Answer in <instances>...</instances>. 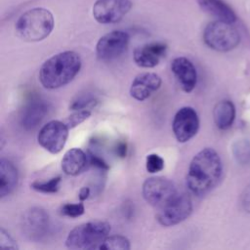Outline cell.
I'll use <instances>...</instances> for the list:
<instances>
[{
	"instance_id": "6da1fadb",
	"label": "cell",
	"mask_w": 250,
	"mask_h": 250,
	"mask_svg": "<svg viewBox=\"0 0 250 250\" xmlns=\"http://www.w3.org/2000/svg\"><path fill=\"white\" fill-rule=\"evenodd\" d=\"M222 173L220 155L215 149L205 147L198 151L189 163L186 178L187 187L192 194L203 196L218 185Z\"/></svg>"
},
{
	"instance_id": "7a4b0ae2",
	"label": "cell",
	"mask_w": 250,
	"mask_h": 250,
	"mask_svg": "<svg viewBox=\"0 0 250 250\" xmlns=\"http://www.w3.org/2000/svg\"><path fill=\"white\" fill-rule=\"evenodd\" d=\"M80 56L73 51H63L43 62L39 69V81L46 89H59L69 82L80 71Z\"/></svg>"
},
{
	"instance_id": "3957f363",
	"label": "cell",
	"mask_w": 250,
	"mask_h": 250,
	"mask_svg": "<svg viewBox=\"0 0 250 250\" xmlns=\"http://www.w3.org/2000/svg\"><path fill=\"white\" fill-rule=\"evenodd\" d=\"M54 17L44 8H33L23 13L15 24L16 34L26 42H38L47 38L54 28Z\"/></svg>"
},
{
	"instance_id": "277c9868",
	"label": "cell",
	"mask_w": 250,
	"mask_h": 250,
	"mask_svg": "<svg viewBox=\"0 0 250 250\" xmlns=\"http://www.w3.org/2000/svg\"><path fill=\"white\" fill-rule=\"evenodd\" d=\"M109 231L110 225L106 222L83 223L69 231L65 239V246L74 250L99 249Z\"/></svg>"
},
{
	"instance_id": "5b68a950",
	"label": "cell",
	"mask_w": 250,
	"mask_h": 250,
	"mask_svg": "<svg viewBox=\"0 0 250 250\" xmlns=\"http://www.w3.org/2000/svg\"><path fill=\"white\" fill-rule=\"evenodd\" d=\"M203 40L209 48L215 51L229 52L239 44L240 35L230 22L218 20L206 25Z\"/></svg>"
},
{
	"instance_id": "8992f818",
	"label": "cell",
	"mask_w": 250,
	"mask_h": 250,
	"mask_svg": "<svg viewBox=\"0 0 250 250\" xmlns=\"http://www.w3.org/2000/svg\"><path fill=\"white\" fill-rule=\"evenodd\" d=\"M192 212L190 196L185 192H179L172 200L158 208L157 222L163 227H172L184 222Z\"/></svg>"
},
{
	"instance_id": "52a82bcc",
	"label": "cell",
	"mask_w": 250,
	"mask_h": 250,
	"mask_svg": "<svg viewBox=\"0 0 250 250\" xmlns=\"http://www.w3.org/2000/svg\"><path fill=\"white\" fill-rule=\"evenodd\" d=\"M145 200L157 209L172 200L178 193L175 184L164 177L147 178L142 188Z\"/></svg>"
},
{
	"instance_id": "ba28073f",
	"label": "cell",
	"mask_w": 250,
	"mask_h": 250,
	"mask_svg": "<svg viewBox=\"0 0 250 250\" xmlns=\"http://www.w3.org/2000/svg\"><path fill=\"white\" fill-rule=\"evenodd\" d=\"M68 131L69 128L64 122L51 120L39 130L37 135L38 144L50 153L57 154L64 147Z\"/></svg>"
},
{
	"instance_id": "9c48e42d",
	"label": "cell",
	"mask_w": 250,
	"mask_h": 250,
	"mask_svg": "<svg viewBox=\"0 0 250 250\" xmlns=\"http://www.w3.org/2000/svg\"><path fill=\"white\" fill-rule=\"evenodd\" d=\"M129 34L125 31L114 30L102 36L97 45L96 53L102 61H111L120 57L128 48Z\"/></svg>"
},
{
	"instance_id": "30bf717a",
	"label": "cell",
	"mask_w": 250,
	"mask_h": 250,
	"mask_svg": "<svg viewBox=\"0 0 250 250\" xmlns=\"http://www.w3.org/2000/svg\"><path fill=\"white\" fill-rule=\"evenodd\" d=\"M199 129V117L191 106H183L175 114L172 130L179 143H187L192 139Z\"/></svg>"
},
{
	"instance_id": "8fae6325",
	"label": "cell",
	"mask_w": 250,
	"mask_h": 250,
	"mask_svg": "<svg viewBox=\"0 0 250 250\" xmlns=\"http://www.w3.org/2000/svg\"><path fill=\"white\" fill-rule=\"evenodd\" d=\"M131 8L130 0H97L93 6V16L100 23H115L122 20Z\"/></svg>"
},
{
	"instance_id": "7c38bea8",
	"label": "cell",
	"mask_w": 250,
	"mask_h": 250,
	"mask_svg": "<svg viewBox=\"0 0 250 250\" xmlns=\"http://www.w3.org/2000/svg\"><path fill=\"white\" fill-rule=\"evenodd\" d=\"M24 234L32 240L38 241L45 237L50 229L49 214L40 207H33L25 211L21 220Z\"/></svg>"
},
{
	"instance_id": "4fadbf2b",
	"label": "cell",
	"mask_w": 250,
	"mask_h": 250,
	"mask_svg": "<svg viewBox=\"0 0 250 250\" xmlns=\"http://www.w3.org/2000/svg\"><path fill=\"white\" fill-rule=\"evenodd\" d=\"M48 111V104L40 97L33 95L24 103L21 110L20 123L26 130L35 128L45 117Z\"/></svg>"
},
{
	"instance_id": "5bb4252c",
	"label": "cell",
	"mask_w": 250,
	"mask_h": 250,
	"mask_svg": "<svg viewBox=\"0 0 250 250\" xmlns=\"http://www.w3.org/2000/svg\"><path fill=\"white\" fill-rule=\"evenodd\" d=\"M167 52V45L163 42H151L139 46L134 50L133 59L137 65L144 68L156 66Z\"/></svg>"
},
{
	"instance_id": "9a60e30c",
	"label": "cell",
	"mask_w": 250,
	"mask_h": 250,
	"mask_svg": "<svg viewBox=\"0 0 250 250\" xmlns=\"http://www.w3.org/2000/svg\"><path fill=\"white\" fill-rule=\"evenodd\" d=\"M171 70L186 93H190L195 88L197 82L196 68L188 58H175L171 62Z\"/></svg>"
},
{
	"instance_id": "2e32d148",
	"label": "cell",
	"mask_w": 250,
	"mask_h": 250,
	"mask_svg": "<svg viewBox=\"0 0 250 250\" xmlns=\"http://www.w3.org/2000/svg\"><path fill=\"white\" fill-rule=\"evenodd\" d=\"M162 84L161 77L154 72H143L132 81L130 95L137 101H145L156 92Z\"/></svg>"
},
{
	"instance_id": "e0dca14e",
	"label": "cell",
	"mask_w": 250,
	"mask_h": 250,
	"mask_svg": "<svg viewBox=\"0 0 250 250\" xmlns=\"http://www.w3.org/2000/svg\"><path fill=\"white\" fill-rule=\"evenodd\" d=\"M19 181V173L15 164L2 157L0 160V197L10 195L16 188Z\"/></svg>"
},
{
	"instance_id": "ac0fdd59",
	"label": "cell",
	"mask_w": 250,
	"mask_h": 250,
	"mask_svg": "<svg viewBox=\"0 0 250 250\" xmlns=\"http://www.w3.org/2000/svg\"><path fill=\"white\" fill-rule=\"evenodd\" d=\"M88 163V156L81 148L72 147L68 149L62 159V170L68 176L80 174Z\"/></svg>"
},
{
	"instance_id": "d6986e66",
	"label": "cell",
	"mask_w": 250,
	"mask_h": 250,
	"mask_svg": "<svg viewBox=\"0 0 250 250\" xmlns=\"http://www.w3.org/2000/svg\"><path fill=\"white\" fill-rule=\"evenodd\" d=\"M200 8L217 18L220 21L227 22H234L236 21V15L234 11L223 0H197Z\"/></svg>"
},
{
	"instance_id": "ffe728a7",
	"label": "cell",
	"mask_w": 250,
	"mask_h": 250,
	"mask_svg": "<svg viewBox=\"0 0 250 250\" xmlns=\"http://www.w3.org/2000/svg\"><path fill=\"white\" fill-rule=\"evenodd\" d=\"M213 117L216 126L221 130L229 129L235 118L234 104L229 100L219 102L213 110Z\"/></svg>"
},
{
	"instance_id": "44dd1931",
	"label": "cell",
	"mask_w": 250,
	"mask_h": 250,
	"mask_svg": "<svg viewBox=\"0 0 250 250\" xmlns=\"http://www.w3.org/2000/svg\"><path fill=\"white\" fill-rule=\"evenodd\" d=\"M131 248L130 241L126 236L114 234L107 235L103 241L99 249L102 250H129Z\"/></svg>"
},
{
	"instance_id": "7402d4cb",
	"label": "cell",
	"mask_w": 250,
	"mask_h": 250,
	"mask_svg": "<svg viewBox=\"0 0 250 250\" xmlns=\"http://www.w3.org/2000/svg\"><path fill=\"white\" fill-rule=\"evenodd\" d=\"M61 176L53 177L48 181H34L30 184L31 188L42 193H56L60 189Z\"/></svg>"
},
{
	"instance_id": "603a6c76",
	"label": "cell",
	"mask_w": 250,
	"mask_h": 250,
	"mask_svg": "<svg viewBox=\"0 0 250 250\" xmlns=\"http://www.w3.org/2000/svg\"><path fill=\"white\" fill-rule=\"evenodd\" d=\"M232 152L236 161L242 165L250 162V143L247 140H239L234 143Z\"/></svg>"
},
{
	"instance_id": "cb8c5ba5",
	"label": "cell",
	"mask_w": 250,
	"mask_h": 250,
	"mask_svg": "<svg viewBox=\"0 0 250 250\" xmlns=\"http://www.w3.org/2000/svg\"><path fill=\"white\" fill-rule=\"evenodd\" d=\"M91 116V111L89 109H78L66 117L64 123L69 129L75 128Z\"/></svg>"
},
{
	"instance_id": "d4e9b609",
	"label": "cell",
	"mask_w": 250,
	"mask_h": 250,
	"mask_svg": "<svg viewBox=\"0 0 250 250\" xmlns=\"http://www.w3.org/2000/svg\"><path fill=\"white\" fill-rule=\"evenodd\" d=\"M164 168V159L156 154L150 153L146 158V169L148 173H158Z\"/></svg>"
},
{
	"instance_id": "484cf974",
	"label": "cell",
	"mask_w": 250,
	"mask_h": 250,
	"mask_svg": "<svg viewBox=\"0 0 250 250\" xmlns=\"http://www.w3.org/2000/svg\"><path fill=\"white\" fill-rule=\"evenodd\" d=\"M85 212V206L81 202L79 203H65L61 207V214L70 218H77L83 215Z\"/></svg>"
},
{
	"instance_id": "4316f807",
	"label": "cell",
	"mask_w": 250,
	"mask_h": 250,
	"mask_svg": "<svg viewBox=\"0 0 250 250\" xmlns=\"http://www.w3.org/2000/svg\"><path fill=\"white\" fill-rule=\"evenodd\" d=\"M97 100L91 96H81L77 98L75 101L71 103L69 105V109L78 110V109H87L89 107L95 106L97 104Z\"/></svg>"
},
{
	"instance_id": "83f0119b",
	"label": "cell",
	"mask_w": 250,
	"mask_h": 250,
	"mask_svg": "<svg viewBox=\"0 0 250 250\" xmlns=\"http://www.w3.org/2000/svg\"><path fill=\"white\" fill-rule=\"evenodd\" d=\"M0 247L1 248H8V249H19L17 242L14 238L10 235L8 231H6L3 228L0 229Z\"/></svg>"
},
{
	"instance_id": "f1b7e54d",
	"label": "cell",
	"mask_w": 250,
	"mask_h": 250,
	"mask_svg": "<svg viewBox=\"0 0 250 250\" xmlns=\"http://www.w3.org/2000/svg\"><path fill=\"white\" fill-rule=\"evenodd\" d=\"M87 156H88V162L91 166L96 167V168L101 169V170H104V171H106V170L109 169L108 164L103 158H101L100 156L95 154L94 152L88 151Z\"/></svg>"
},
{
	"instance_id": "f546056e",
	"label": "cell",
	"mask_w": 250,
	"mask_h": 250,
	"mask_svg": "<svg viewBox=\"0 0 250 250\" xmlns=\"http://www.w3.org/2000/svg\"><path fill=\"white\" fill-rule=\"evenodd\" d=\"M240 203L243 210L247 213H250V185H248L243 190L240 197Z\"/></svg>"
},
{
	"instance_id": "4dcf8cb0",
	"label": "cell",
	"mask_w": 250,
	"mask_h": 250,
	"mask_svg": "<svg viewBox=\"0 0 250 250\" xmlns=\"http://www.w3.org/2000/svg\"><path fill=\"white\" fill-rule=\"evenodd\" d=\"M115 154L121 158H124L127 154V144L126 142H119L115 146Z\"/></svg>"
},
{
	"instance_id": "1f68e13d",
	"label": "cell",
	"mask_w": 250,
	"mask_h": 250,
	"mask_svg": "<svg viewBox=\"0 0 250 250\" xmlns=\"http://www.w3.org/2000/svg\"><path fill=\"white\" fill-rule=\"evenodd\" d=\"M90 195V188L88 187H82L79 190V193H78V198L80 201H84L86 200Z\"/></svg>"
}]
</instances>
